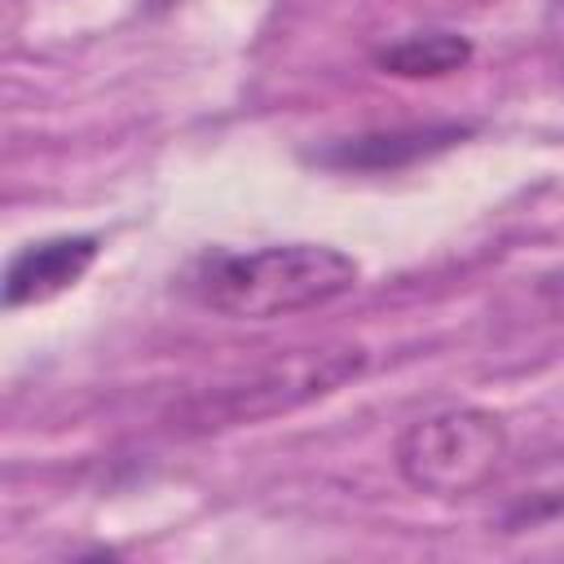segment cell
Here are the masks:
<instances>
[{"label":"cell","mask_w":564,"mask_h":564,"mask_svg":"<svg viewBox=\"0 0 564 564\" xmlns=\"http://www.w3.org/2000/svg\"><path fill=\"white\" fill-rule=\"evenodd\" d=\"M366 366V352L361 348H313V352H291L273 366H260L251 370L247 379L238 383H225L207 397H198L185 419L207 432V427H234V423H256V419H269V414H282V410H295L313 397H326L335 392L339 383L357 379Z\"/></svg>","instance_id":"3"},{"label":"cell","mask_w":564,"mask_h":564,"mask_svg":"<svg viewBox=\"0 0 564 564\" xmlns=\"http://www.w3.org/2000/svg\"><path fill=\"white\" fill-rule=\"evenodd\" d=\"M357 260L326 242H282L256 251H207L185 269V295L234 322H273L322 308L357 286Z\"/></svg>","instance_id":"1"},{"label":"cell","mask_w":564,"mask_h":564,"mask_svg":"<svg viewBox=\"0 0 564 564\" xmlns=\"http://www.w3.org/2000/svg\"><path fill=\"white\" fill-rule=\"evenodd\" d=\"M97 251L101 247L93 234H62V238L26 242L4 269V304L22 308V304H40V300L70 291L93 269Z\"/></svg>","instance_id":"4"},{"label":"cell","mask_w":564,"mask_h":564,"mask_svg":"<svg viewBox=\"0 0 564 564\" xmlns=\"http://www.w3.org/2000/svg\"><path fill=\"white\" fill-rule=\"evenodd\" d=\"M507 458V427L489 410H441L410 423L397 441V471L432 498H463L494 480Z\"/></svg>","instance_id":"2"},{"label":"cell","mask_w":564,"mask_h":564,"mask_svg":"<svg viewBox=\"0 0 564 564\" xmlns=\"http://www.w3.org/2000/svg\"><path fill=\"white\" fill-rule=\"evenodd\" d=\"M375 62L388 70V75H401V79H432V75H449L458 66L471 62V44L454 31H423V35H405L388 48L375 53Z\"/></svg>","instance_id":"6"},{"label":"cell","mask_w":564,"mask_h":564,"mask_svg":"<svg viewBox=\"0 0 564 564\" xmlns=\"http://www.w3.org/2000/svg\"><path fill=\"white\" fill-rule=\"evenodd\" d=\"M458 137H467V128L458 123H441V128H397V132H370V137H357V141H339L335 150H322L317 159L322 163H335V167H370V172H383V167H405L423 154H436L445 145H454Z\"/></svg>","instance_id":"5"},{"label":"cell","mask_w":564,"mask_h":564,"mask_svg":"<svg viewBox=\"0 0 564 564\" xmlns=\"http://www.w3.org/2000/svg\"><path fill=\"white\" fill-rule=\"evenodd\" d=\"M564 516V454L542 467L507 507V529H529L542 520H560Z\"/></svg>","instance_id":"7"}]
</instances>
